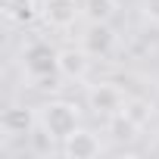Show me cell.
<instances>
[{
    "label": "cell",
    "instance_id": "6da1fadb",
    "mask_svg": "<svg viewBox=\"0 0 159 159\" xmlns=\"http://www.w3.org/2000/svg\"><path fill=\"white\" fill-rule=\"evenodd\" d=\"M38 122H41L56 140H66L72 131L81 128V125H78V122H81V109H78L75 103H69V100H50V103L41 106Z\"/></svg>",
    "mask_w": 159,
    "mask_h": 159
},
{
    "label": "cell",
    "instance_id": "7a4b0ae2",
    "mask_svg": "<svg viewBox=\"0 0 159 159\" xmlns=\"http://www.w3.org/2000/svg\"><path fill=\"white\" fill-rule=\"evenodd\" d=\"M91 72V53L84 47H62L56 50V75L69 81H84Z\"/></svg>",
    "mask_w": 159,
    "mask_h": 159
},
{
    "label": "cell",
    "instance_id": "3957f363",
    "mask_svg": "<svg viewBox=\"0 0 159 159\" xmlns=\"http://www.w3.org/2000/svg\"><path fill=\"white\" fill-rule=\"evenodd\" d=\"M125 100H128V97H125L116 84H91V91H88V106H91L97 116H103V119L122 112V109H125Z\"/></svg>",
    "mask_w": 159,
    "mask_h": 159
},
{
    "label": "cell",
    "instance_id": "277c9868",
    "mask_svg": "<svg viewBox=\"0 0 159 159\" xmlns=\"http://www.w3.org/2000/svg\"><path fill=\"white\" fill-rule=\"evenodd\" d=\"M41 16L50 28H72L78 22V16H81V3L78 0H44V7H41Z\"/></svg>",
    "mask_w": 159,
    "mask_h": 159
},
{
    "label": "cell",
    "instance_id": "5b68a950",
    "mask_svg": "<svg viewBox=\"0 0 159 159\" xmlns=\"http://www.w3.org/2000/svg\"><path fill=\"white\" fill-rule=\"evenodd\" d=\"M100 150H103L100 137L88 128H78L62 140V156L66 159H94V156H100Z\"/></svg>",
    "mask_w": 159,
    "mask_h": 159
},
{
    "label": "cell",
    "instance_id": "8992f818",
    "mask_svg": "<svg viewBox=\"0 0 159 159\" xmlns=\"http://www.w3.org/2000/svg\"><path fill=\"white\" fill-rule=\"evenodd\" d=\"M81 47L91 56H109L116 47V31L109 28V22H91L88 31L81 34Z\"/></svg>",
    "mask_w": 159,
    "mask_h": 159
},
{
    "label": "cell",
    "instance_id": "52a82bcc",
    "mask_svg": "<svg viewBox=\"0 0 159 159\" xmlns=\"http://www.w3.org/2000/svg\"><path fill=\"white\" fill-rule=\"evenodd\" d=\"M22 59H25V72L34 75V78H47V75L56 72V53L47 44H31Z\"/></svg>",
    "mask_w": 159,
    "mask_h": 159
},
{
    "label": "cell",
    "instance_id": "ba28073f",
    "mask_svg": "<svg viewBox=\"0 0 159 159\" xmlns=\"http://www.w3.org/2000/svg\"><path fill=\"white\" fill-rule=\"evenodd\" d=\"M0 128H3L7 137H22L34 131V112L28 106H10L0 116Z\"/></svg>",
    "mask_w": 159,
    "mask_h": 159
},
{
    "label": "cell",
    "instance_id": "9c48e42d",
    "mask_svg": "<svg viewBox=\"0 0 159 159\" xmlns=\"http://www.w3.org/2000/svg\"><path fill=\"white\" fill-rule=\"evenodd\" d=\"M3 16L16 25H28L41 16L38 0H3Z\"/></svg>",
    "mask_w": 159,
    "mask_h": 159
},
{
    "label": "cell",
    "instance_id": "30bf717a",
    "mask_svg": "<svg viewBox=\"0 0 159 159\" xmlns=\"http://www.w3.org/2000/svg\"><path fill=\"white\" fill-rule=\"evenodd\" d=\"M119 13V0H81V16L88 22H109Z\"/></svg>",
    "mask_w": 159,
    "mask_h": 159
},
{
    "label": "cell",
    "instance_id": "8fae6325",
    "mask_svg": "<svg viewBox=\"0 0 159 159\" xmlns=\"http://www.w3.org/2000/svg\"><path fill=\"white\" fill-rule=\"evenodd\" d=\"M122 112H125V116H128V119H131L134 125H140V128H143V125H150V119H153L156 106H153V103H150L147 97H128V100H125V109H122Z\"/></svg>",
    "mask_w": 159,
    "mask_h": 159
},
{
    "label": "cell",
    "instance_id": "7c38bea8",
    "mask_svg": "<svg viewBox=\"0 0 159 159\" xmlns=\"http://www.w3.org/2000/svg\"><path fill=\"white\" fill-rule=\"evenodd\" d=\"M137 131H140V125H134V122H131L125 112L109 116V134H112V140L128 143V140H134V137H137Z\"/></svg>",
    "mask_w": 159,
    "mask_h": 159
},
{
    "label": "cell",
    "instance_id": "4fadbf2b",
    "mask_svg": "<svg viewBox=\"0 0 159 159\" xmlns=\"http://www.w3.org/2000/svg\"><path fill=\"white\" fill-rule=\"evenodd\" d=\"M143 13H147L150 22L159 25V0H143Z\"/></svg>",
    "mask_w": 159,
    "mask_h": 159
}]
</instances>
